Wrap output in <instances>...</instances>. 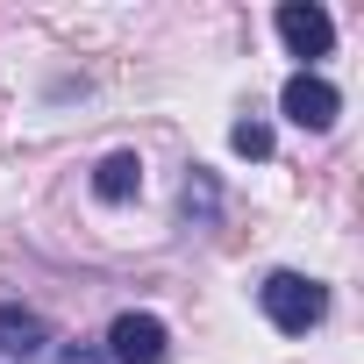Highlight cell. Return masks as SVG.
<instances>
[{"mask_svg": "<svg viewBox=\"0 0 364 364\" xmlns=\"http://www.w3.org/2000/svg\"><path fill=\"white\" fill-rule=\"evenodd\" d=\"M257 300H264V314H272L279 336H307V328L328 314V286L307 279V272H272V279L257 286Z\"/></svg>", "mask_w": 364, "mask_h": 364, "instance_id": "1", "label": "cell"}, {"mask_svg": "<svg viewBox=\"0 0 364 364\" xmlns=\"http://www.w3.org/2000/svg\"><path fill=\"white\" fill-rule=\"evenodd\" d=\"M279 107H286V122H300L307 136H321V129H336L343 93H336L328 79H314V72H293V79H286V93H279Z\"/></svg>", "mask_w": 364, "mask_h": 364, "instance_id": "2", "label": "cell"}, {"mask_svg": "<svg viewBox=\"0 0 364 364\" xmlns=\"http://www.w3.org/2000/svg\"><path fill=\"white\" fill-rule=\"evenodd\" d=\"M164 350H171V336H164L157 314H114V328H107L114 364H164Z\"/></svg>", "mask_w": 364, "mask_h": 364, "instance_id": "3", "label": "cell"}, {"mask_svg": "<svg viewBox=\"0 0 364 364\" xmlns=\"http://www.w3.org/2000/svg\"><path fill=\"white\" fill-rule=\"evenodd\" d=\"M279 36H286V50L293 58H328L336 50V22H328V8H300V0H286L279 8Z\"/></svg>", "mask_w": 364, "mask_h": 364, "instance_id": "4", "label": "cell"}, {"mask_svg": "<svg viewBox=\"0 0 364 364\" xmlns=\"http://www.w3.org/2000/svg\"><path fill=\"white\" fill-rule=\"evenodd\" d=\"M93 193H100L107 208L136 200V193H143V157H136V150H114V157H100V171H93Z\"/></svg>", "mask_w": 364, "mask_h": 364, "instance_id": "5", "label": "cell"}, {"mask_svg": "<svg viewBox=\"0 0 364 364\" xmlns=\"http://www.w3.org/2000/svg\"><path fill=\"white\" fill-rule=\"evenodd\" d=\"M0 350H8V357H43V350H50L43 314H29V307H0Z\"/></svg>", "mask_w": 364, "mask_h": 364, "instance_id": "6", "label": "cell"}, {"mask_svg": "<svg viewBox=\"0 0 364 364\" xmlns=\"http://www.w3.org/2000/svg\"><path fill=\"white\" fill-rule=\"evenodd\" d=\"M215 215H222V193H215V178L193 164V171H186V222H193V229H215Z\"/></svg>", "mask_w": 364, "mask_h": 364, "instance_id": "7", "label": "cell"}, {"mask_svg": "<svg viewBox=\"0 0 364 364\" xmlns=\"http://www.w3.org/2000/svg\"><path fill=\"white\" fill-rule=\"evenodd\" d=\"M229 143H236L243 157H272V129H264V122H236V129H229Z\"/></svg>", "mask_w": 364, "mask_h": 364, "instance_id": "8", "label": "cell"}, {"mask_svg": "<svg viewBox=\"0 0 364 364\" xmlns=\"http://www.w3.org/2000/svg\"><path fill=\"white\" fill-rule=\"evenodd\" d=\"M58 364H107L100 350H86V343H72V350H58Z\"/></svg>", "mask_w": 364, "mask_h": 364, "instance_id": "9", "label": "cell"}]
</instances>
